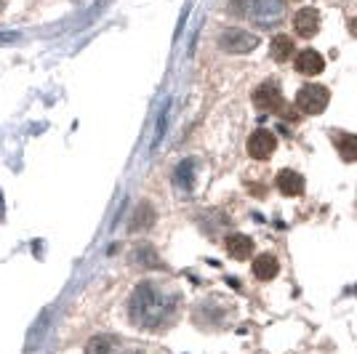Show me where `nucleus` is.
Returning <instances> with one entry per match:
<instances>
[{
  "label": "nucleus",
  "mask_w": 357,
  "mask_h": 354,
  "mask_svg": "<svg viewBox=\"0 0 357 354\" xmlns=\"http://www.w3.org/2000/svg\"><path fill=\"white\" fill-rule=\"evenodd\" d=\"M176 309V295H171L168 291H163L158 282H139L136 291L131 293L128 301V314L139 328L144 330H158L163 328Z\"/></svg>",
  "instance_id": "nucleus-1"
},
{
  "label": "nucleus",
  "mask_w": 357,
  "mask_h": 354,
  "mask_svg": "<svg viewBox=\"0 0 357 354\" xmlns=\"http://www.w3.org/2000/svg\"><path fill=\"white\" fill-rule=\"evenodd\" d=\"M285 14V0H251V8H248V16L256 27L267 30V27H275Z\"/></svg>",
  "instance_id": "nucleus-2"
},
{
  "label": "nucleus",
  "mask_w": 357,
  "mask_h": 354,
  "mask_svg": "<svg viewBox=\"0 0 357 354\" xmlns=\"http://www.w3.org/2000/svg\"><path fill=\"white\" fill-rule=\"evenodd\" d=\"M328 102H331V93L326 86H317V83H310L296 93V107L304 115H320Z\"/></svg>",
  "instance_id": "nucleus-3"
},
{
  "label": "nucleus",
  "mask_w": 357,
  "mask_h": 354,
  "mask_svg": "<svg viewBox=\"0 0 357 354\" xmlns=\"http://www.w3.org/2000/svg\"><path fill=\"white\" fill-rule=\"evenodd\" d=\"M219 45H222L224 51H229V54H248V51H253L259 45V38L245 30H227L222 32Z\"/></svg>",
  "instance_id": "nucleus-4"
},
{
  "label": "nucleus",
  "mask_w": 357,
  "mask_h": 354,
  "mask_svg": "<svg viewBox=\"0 0 357 354\" xmlns=\"http://www.w3.org/2000/svg\"><path fill=\"white\" fill-rule=\"evenodd\" d=\"M275 149H278V139H275L269 131L251 133V139H248V155H251V157H256V160H267Z\"/></svg>",
  "instance_id": "nucleus-5"
},
{
  "label": "nucleus",
  "mask_w": 357,
  "mask_h": 354,
  "mask_svg": "<svg viewBox=\"0 0 357 354\" xmlns=\"http://www.w3.org/2000/svg\"><path fill=\"white\" fill-rule=\"evenodd\" d=\"M253 104L264 112H272V109H280L283 107V93L275 83H264L253 91Z\"/></svg>",
  "instance_id": "nucleus-6"
},
{
  "label": "nucleus",
  "mask_w": 357,
  "mask_h": 354,
  "mask_svg": "<svg viewBox=\"0 0 357 354\" xmlns=\"http://www.w3.org/2000/svg\"><path fill=\"white\" fill-rule=\"evenodd\" d=\"M294 30H296L298 38H314L320 30V14L314 8H301L294 16Z\"/></svg>",
  "instance_id": "nucleus-7"
},
{
  "label": "nucleus",
  "mask_w": 357,
  "mask_h": 354,
  "mask_svg": "<svg viewBox=\"0 0 357 354\" xmlns=\"http://www.w3.org/2000/svg\"><path fill=\"white\" fill-rule=\"evenodd\" d=\"M296 72L307 75V77H312V75H320L323 70H326V59L317 54V51H312V48H307V51H301L296 56Z\"/></svg>",
  "instance_id": "nucleus-8"
},
{
  "label": "nucleus",
  "mask_w": 357,
  "mask_h": 354,
  "mask_svg": "<svg viewBox=\"0 0 357 354\" xmlns=\"http://www.w3.org/2000/svg\"><path fill=\"white\" fill-rule=\"evenodd\" d=\"M278 272H280V261H278V256H272V253H261V256H256L253 259V277H259V280H275L278 277Z\"/></svg>",
  "instance_id": "nucleus-9"
},
{
  "label": "nucleus",
  "mask_w": 357,
  "mask_h": 354,
  "mask_svg": "<svg viewBox=\"0 0 357 354\" xmlns=\"http://www.w3.org/2000/svg\"><path fill=\"white\" fill-rule=\"evenodd\" d=\"M227 253L238 261H245L253 253V240L248 235H229L227 237Z\"/></svg>",
  "instance_id": "nucleus-10"
},
{
  "label": "nucleus",
  "mask_w": 357,
  "mask_h": 354,
  "mask_svg": "<svg viewBox=\"0 0 357 354\" xmlns=\"http://www.w3.org/2000/svg\"><path fill=\"white\" fill-rule=\"evenodd\" d=\"M278 190L285 197H296V194L304 192V178L298 176L296 171H280L278 174Z\"/></svg>",
  "instance_id": "nucleus-11"
},
{
  "label": "nucleus",
  "mask_w": 357,
  "mask_h": 354,
  "mask_svg": "<svg viewBox=\"0 0 357 354\" xmlns=\"http://www.w3.org/2000/svg\"><path fill=\"white\" fill-rule=\"evenodd\" d=\"M336 149L342 155V160L355 162L357 160V133H336Z\"/></svg>",
  "instance_id": "nucleus-12"
},
{
  "label": "nucleus",
  "mask_w": 357,
  "mask_h": 354,
  "mask_svg": "<svg viewBox=\"0 0 357 354\" xmlns=\"http://www.w3.org/2000/svg\"><path fill=\"white\" fill-rule=\"evenodd\" d=\"M272 56L278 61H285L294 56V40L291 38H285V35H278V38H272Z\"/></svg>",
  "instance_id": "nucleus-13"
},
{
  "label": "nucleus",
  "mask_w": 357,
  "mask_h": 354,
  "mask_svg": "<svg viewBox=\"0 0 357 354\" xmlns=\"http://www.w3.org/2000/svg\"><path fill=\"white\" fill-rule=\"evenodd\" d=\"M86 354H115V341L109 336H93L86 344Z\"/></svg>",
  "instance_id": "nucleus-14"
},
{
  "label": "nucleus",
  "mask_w": 357,
  "mask_h": 354,
  "mask_svg": "<svg viewBox=\"0 0 357 354\" xmlns=\"http://www.w3.org/2000/svg\"><path fill=\"white\" fill-rule=\"evenodd\" d=\"M131 259H134L136 266H160V259H158V253L152 251L149 245H139V248L131 253Z\"/></svg>",
  "instance_id": "nucleus-15"
},
{
  "label": "nucleus",
  "mask_w": 357,
  "mask_h": 354,
  "mask_svg": "<svg viewBox=\"0 0 357 354\" xmlns=\"http://www.w3.org/2000/svg\"><path fill=\"white\" fill-rule=\"evenodd\" d=\"M192 160H184L181 165L176 168V174H174V181H176L181 190H192Z\"/></svg>",
  "instance_id": "nucleus-16"
},
{
  "label": "nucleus",
  "mask_w": 357,
  "mask_h": 354,
  "mask_svg": "<svg viewBox=\"0 0 357 354\" xmlns=\"http://www.w3.org/2000/svg\"><path fill=\"white\" fill-rule=\"evenodd\" d=\"M152 219H155V210L149 206H142L139 208V213H136L134 224H131V229H142V226H149L152 224Z\"/></svg>",
  "instance_id": "nucleus-17"
},
{
  "label": "nucleus",
  "mask_w": 357,
  "mask_h": 354,
  "mask_svg": "<svg viewBox=\"0 0 357 354\" xmlns=\"http://www.w3.org/2000/svg\"><path fill=\"white\" fill-rule=\"evenodd\" d=\"M349 35H352V38H357V16L349 22Z\"/></svg>",
  "instance_id": "nucleus-18"
},
{
  "label": "nucleus",
  "mask_w": 357,
  "mask_h": 354,
  "mask_svg": "<svg viewBox=\"0 0 357 354\" xmlns=\"http://www.w3.org/2000/svg\"><path fill=\"white\" fill-rule=\"evenodd\" d=\"M123 354H142V352H139V349H126Z\"/></svg>",
  "instance_id": "nucleus-19"
},
{
  "label": "nucleus",
  "mask_w": 357,
  "mask_h": 354,
  "mask_svg": "<svg viewBox=\"0 0 357 354\" xmlns=\"http://www.w3.org/2000/svg\"><path fill=\"white\" fill-rule=\"evenodd\" d=\"M0 11H3V0H0Z\"/></svg>",
  "instance_id": "nucleus-20"
}]
</instances>
